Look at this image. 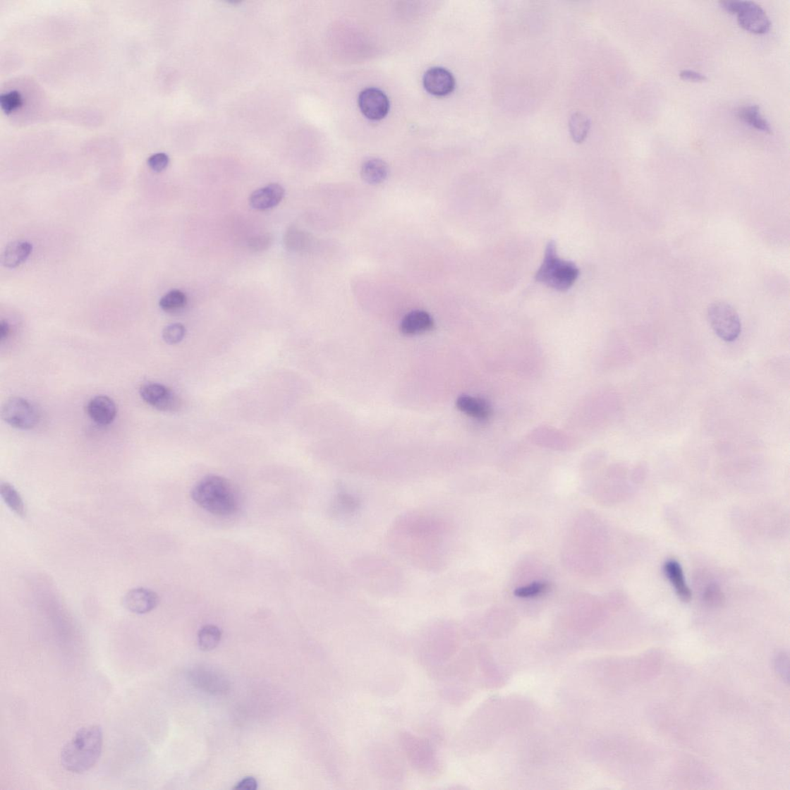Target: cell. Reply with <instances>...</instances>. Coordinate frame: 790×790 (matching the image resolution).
I'll use <instances>...</instances> for the list:
<instances>
[{"mask_svg": "<svg viewBox=\"0 0 790 790\" xmlns=\"http://www.w3.org/2000/svg\"><path fill=\"white\" fill-rule=\"evenodd\" d=\"M450 525L446 518L424 511L401 516L392 525L389 541L410 563L427 571L444 565Z\"/></svg>", "mask_w": 790, "mask_h": 790, "instance_id": "cell-1", "label": "cell"}, {"mask_svg": "<svg viewBox=\"0 0 790 790\" xmlns=\"http://www.w3.org/2000/svg\"><path fill=\"white\" fill-rule=\"evenodd\" d=\"M103 731L99 726L80 729L66 743L61 753L63 767L73 773H84L93 768L102 753Z\"/></svg>", "mask_w": 790, "mask_h": 790, "instance_id": "cell-2", "label": "cell"}, {"mask_svg": "<svg viewBox=\"0 0 790 790\" xmlns=\"http://www.w3.org/2000/svg\"><path fill=\"white\" fill-rule=\"evenodd\" d=\"M192 498L205 511L216 516H231L238 509V498L232 483L220 475L203 477L194 485Z\"/></svg>", "mask_w": 790, "mask_h": 790, "instance_id": "cell-3", "label": "cell"}, {"mask_svg": "<svg viewBox=\"0 0 790 790\" xmlns=\"http://www.w3.org/2000/svg\"><path fill=\"white\" fill-rule=\"evenodd\" d=\"M399 745L411 767L420 774L427 778L440 776L442 762L430 740L410 731H402L399 735Z\"/></svg>", "mask_w": 790, "mask_h": 790, "instance_id": "cell-4", "label": "cell"}, {"mask_svg": "<svg viewBox=\"0 0 790 790\" xmlns=\"http://www.w3.org/2000/svg\"><path fill=\"white\" fill-rule=\"evenodd\" d=\"M448 626H437L425 636L419 645V657L423 664L436 672L448 664L458 648V640Z\"/></svg>", "mask_w": 790, "mask_h": 790, "instance_id": "cell-5", "label": "cell"}, {"mask_svg": "<svg viewBox=\"0 0 790 790\" xmlns=\"http://www.w3.org/2000/svg\"><path fill=\"white\" fill-rule=\"evenodd\" d=\"M579 269L573 262L559 258L554 241L547 246L545 260L536 274V281L558 291H566L577 281Z\"/></svg>", "mask_w": 790, "mask_h": 790, "instance_id": "cell-6", "label": "cell"}, {"mask_svg": "<svg viewBox=\"0 0 790 790\" xmlns=\"http://www.w3.org/2000/svg\"><path fill=\"white\" fill-rule=\"evenodd\" d=\"M724 10L732 14H737L739 26L754 35H764L771 28V21L762 8L753 1H721Z\"/></svg>", "mask_w": 790, "mask_h": 790, "instance_id": "cell-7", "label": "cell"}, {"mask_svg": "<svg viewBox=\"0 0 790 790\" xmlns=\"http://www.w3.org/2000/svg\"><path fill=\"white\" fill-rule=\"evenodd\" d=\"M707 315L712 330L724 341H736L742 332L737 311L727 302L712 303L707 308Z\"/></svg>", "mask_w": 790, "mask_h": 790, "instance_id": "cell-8", "label": "cell"}, {"mask_svg": "<svg viewBox=\"0 0 790 790\" xmlns=\"http://www.w3.org/2000/svg\"><path fill=\"white\" fill-rule=\"evenodd\" d=\"M2 418L6 423L16 430H30L38 424L40 414L36 406L30 401L14 397L5 402L2 408Z\"/></svg>", "mask_w": 790, "mask_h": 790, "instance_id": "cell-9", "label": "cell"}, {"mask_svg": "<svg viewBox=\"0 0 790 790\" xmlns=\"http://www.w3.org/2000/svg\"><path fill=\"white\" fill-rule=\"evenodd\" d=\"M139 393L147 404L155 409L173 413L180 408V400L177 395L166 385L147 383L140 388Z\"/></svg>", "mask_w": 790, "mask_h": 790, "instance_id": "cell-10", "label": "cell"}, {"mask_svg": "<svg viewBox=\"0 0 790 790\" xmlns=\"http://www.w3.org/2000/svg\"><path fill=\"white\" fill-rule=\"evenodd\" d=\"M360 110L372 121L383 119L390 109V102L382 90L367 87L361 90L358 99Z\"/></svg>", "mask_w": 790, "mask_h": 790, "instance_id": "cell-11", "label": "cell"}, {"mask_svg": "<svg viewBox=\"0 0 790 790\" xmlns=\"http://www.w3.org/2000/svg\"><path fill=\"white\" fill-rule=\"evenodd\" d=\"M423 85L427 92L432 95L446 96L454 92L456 79L449 70L433 67L425 73Z\"/></svg>", "mask_w": 790, "mask_h": 790, "instance_id": "cell-12", "label": "cell"}, {"mask_svg": "<svg viewBox=\"0 0 790 790\" xmlns=\"http://www.w3.org/2000/svg\"><path fill=\"white\" fill-rule=\"evenodd\" d=\"M159 598L152 590L139 588L129 590L123 597V604L131 613L145 614L158 606Z\"/></svg>", "mask_w": 790, "mask_h": 790, "instance_id": "cell-13", "label": "cell"}, {"mask_svg": "<svg viewBox=\"0 0 790 790\" xmlns=\"http://www.w3.org/2000/svg\"><path fill=\"white\" fill-rule=\"evenodd\" d=\"M192 680L196 686L212 694L225 693L229 689V683L224 674L212 669H195L191 673Z\"/></svg>", "mask_w": 790, "mask_h": 790, "instance_id": "cell-14", "label": "cell"}, {"mask_svg": "<svg viewBox=\"0 0 790 790\" xmlns=\"http://www.w3.org/2000/svg\"><path fill=\"white\" fill-rule=\"evenodd\" d=\"M118 413L114 401L105 395H98L90 399L87 406V413L93 422L100 425H109L114 422Z\"/></svg>", "mask_w": 790, "mask_h": 790, "instance_id": "cell-15", "label": "cell"}, {"mask_svg": "<svg viewBox=\"0 0 790 790\" xmlns=\"http://www.w3.org/2000/svg\"><path fill=\"white\" fill-rule=\"evenodd\" d=\"M284 188L279 184H269L257 189L250 196V207L256 210L265 211L276 207L283 200Z\"/></svg>", "mask_w": 790, "mask_h": 790, "instance_id": "cell-16", "label": "cell"}, {"mask_svg": "<svg viewBox=\"0 0 790 790\" xmlns=\"http://www.w3.org/2000/svg\"><path fill=\"white\" fill-rule=\"evenodd\" d=\"M434 327V320L426 311L416 310L408 312L401 320L400 331L403 334L414 336L429 332Z\"/></svg>", "mask_w": 790, "mask_h": 790, "instance_id": "cell-17", "label": "cell"}, {"mask_svg": "<svg viewBox=\"0 0 790 790\" xmlns=\"http://www.w3.org/2000/svg\"><path fill=\"white\" fill-rule=\"evenodd\" d=\"M375 765L383 777L389 779L399 778L402 776V765L394 752L388 748H380L374 752Z\"/></svg>", "mask_w": 790, "mask_h": 790, "instance_id": "cell-18", "label": "cell"}, {"mask_svg": "<svg viewBox=\"0 0 790 790\" xmlns=\"http://www.w3.org/2000/svg\"><path fill=\"white\" fill-rule=\"evenodd\" d=\"M664 571L666 577L668 578L682 602H690L691 592L687 585L685 575L680 564L676 561H669L665 563Z\"/></svg>", "mask_w": 790, "mask_h": 790, "instance_id": "cell-19", "label": "cell"}, {"mask_svg": "<svg viewBox=\"0 0 790 790\" xmlns=\"http://www.w3.org/2000/svg\"><path fill=\"white\" fill-rule=\"evenodd\" d=\"M32 249L28 242L15 241L7 245L2 254V265L11 269L19 267L28 259Z\"/></svg>", "mask_w": 790, "mask_h": 790, "instance_id": "cell-20", "label": "cell"}, {"mask_svg": "<svg viewBox=\"0 0 790 790\" xmlns=\"http://www.w3.org/2000/svg\"><path fill=\"white\" fill-rule=\"evenodd\" d=\"M388 164L380 159L372 158L362 164L360 175L362 178L370 185H378L384 182L389 176Z\"/></svg>", "mask_w": 790, "mask_h": 790, "instance_id": "cell-21", "label": "cell"}, {"mask_svg": "<svg viewBox=\"0 0 790 790\" xmlns=\"http://www.w3.org/2000/svg\"><path fill=\"white\" fill-rule=\"evenodd\" d=\"M458 410L466 415L477 419H485L490 415V407L485 401L468 395L460 396L456 401Z\"/></svg>", "mask_w": 790, "mask_h": 790, "instance_id": "cell-22", "label": "cell"}, {"mask_svg": "<svg viewBox=\"0 0 790 790\" xmlns=\"http://www.w3.org/2000/svg\"><path fill=\"white\" fill-rule=\"evenodd\" d=\"M360 505V499L355 494L340 492L335 496L331 510L334 516H350L357 511Z\"/></svg>", "mask_w": 790, "mask_h": 790, "instance_id": "cell-23", "label": "cell"}, {"mask_svg": "<svg viewBox=\"0 0 790 790\" xmlns=\"http://www.w3.org/2000/svg\"><path fill=\"white\" fill-rule=\"evenodd\" d=\"M737 115L739 119L755 129L763 131L765 133H772L770 123L762 116L758 105L743 106L739 109Z\"/></svg>", "mask_w": 790, "mask_h": 790, "instance_id": "cell-24", "label": "cell"}, {"mask_svg": "<svg viewBox=\"0 0 790 790\" xmlns=\"http://www.w3.org/2000/svg\"><path fill=\"white\" fill-rule=\"evenodd\" d=\"M0 494H1L6 504L16 515L20 517H24L26 515V509H25L23 500L20 494L14 488L13 485L9 482H2L0 485Z\"/></svg>", "mask_w": 790, "mask_h": 790, "instance_id": "cell-25", "label": "cell"}, {"mask_svg": "<svg viewBox=\"0 0 790 790\" xmlns=\"http://www.w3.org/2000/svg\"><path fill=\"white\" fill-rule=\"evenodd\" d=\"M569 127L573 141L581 143L585 140L588 135L590 128V120L585 114L575 111L571 115Z\"/></svg>", "mask_w": 790, "mask_h": 790, "instance_id": "cell-26", "label": "cell"}, {"mask_svg": "<svg viewBox=\"0 0 790 790\" xmlns=\"http://www.w3.org/2000/svg\"><path fill=\"white\" fill-rule=\"evenodd\" d=\"M221 638V632L215 625H205L199 632V646L202 651L209 652L215 649Z\"/></svg>", "mask_w": 790, "mask_h": 790, "instance_id": "cell-27", "label": "cell"}, {"mask_svg": "<svg viewBox=\"0 0 790 790\" xmlns=\"http://www.w3.org/2000/svg\"><path fill=\"white\" fill-rule=\"evenodd\" d=\"M187 304V298L182 291H171L162 296L159 301V306L162 310L167 312H176L183 310Z\"/></svg>", "mask_w": 790, "mask_h": 790, "instance_id": "cell-28", "label": "cell"}, {"mask_svg": "<svg viewBox=\"0 0 790 790\" xmlns=\"http://www.w3.org/2000/svg\"><path fill=\"white\" fill-rule=\"evenodd\" d=\"M186 329L182 324H171L164 328L162 339L169 345L178 344L185 339Z\"/></svg>", "mask_w": 790, "mask_h": 790, "instance_id": "cell-29", "label": "cell"}, {"mask_svg": "<svg viewBox=\"0 0 790 790\" xmlns=\"http://www.w3.org/2000/svg\"><path fill=\"white\" fill-rule=\"evenodd\" d=\"M308 243V236L305 233L296 229H291L286 232L285 244L288 249L300 250L305 248Z\"/></svg>", "mask_w": 790, "mask_h": 790, "instance_id": "cell-30", "label": "cell"}, {"mask_svg": "<svg viewBox=\"0 0 790 790\" xmlns=\"http://www.w3.org/2000/svg\"><path fill=\"white\" fill-rule=\"evenodd\" d=\"M0 104L6 114H10L20 108L23 104V98L18 92L13 90L0 97Z\"/></svg>", "mask_w": 790, "mask_h": 790, "instance_id": "cell-31", "label": "cell"}, {"mask_svg": "<svg viewBox=\"0 0 790 790\" xmlns=\"http://www.w3.org/2000/svg\"><path fill=\"white\" fill-rule=\"evenodd\" d=\"M272 243H273V236L267 233L251 238L249 245L254 251H262L269 248Z\"/></svg>", "mask_w": 790, "mask_h": 790, "instance_id": "cell-32", "label": "cell"}, {"mask_svg": "<svg viewBox=\"0 0 790 790\" xmlns=\"http://www.w3.org/2000/svg\"><path fill=\"white\" fill-rule=\"evenodd\" d=\"M169 158L166 154L157 153L147 159L148 166L155 172H161L169 166Z\"/></svg>", "mask_w": 790, "mask_h": 790, "instance_id": "cell-33", "label": "cell"}, {"mask_svg": "<svg viewBox=\"0 0 790 790\" xmlns=\"http://www.w3.org/2000/svg\"><path fill=\"white\" fill-rule=\"evenodd\" d=\"M547 589V585L545 583H534L528 587L518 589L515 592V594L518 597H533L540 595V592L546 590Z\"/></svg>", "mask_w": 790, "mask_h": 790, "instance_id": "cell-34", "label": "cell"}, {"mask_svg": "<svg viewBox=\"0 0 790 790\" xmlns=\"http://www.w3.org/2000/svg\"><path fill=\"white\" fill-rule=\"evenodd\" d=\"M776 669L782 679L789 680V657L784 653H780L776 658Z\"/></svg>", "mask_w": 790, "mask_h": 790, "instance_id": "cell-35", "label": "cell"}, {"mask_svg": "<svg viewBox=\"0 0 790 790\" xmlns=\"http://www.w3.org/2000/svg\"><path fill=\"white\" fill-rule=\"evenodd\" d=\"M679 76L682 80L693 82H703L707 80V77L704 75V74L691 70L681 71L679 73Z\"/></svg>", "mask_w": 790, "mask_h": 790, "instance_id": "cell-36", "label": "cell"}, {"mask_svg": "<svg viewBox=\"0 0 790 790\" xmlns=\"http://www.w3.org/2000/svg\"><path fill=\"white\" fill-rule=\"evenodd\" d=\"M235 789L240 790H255L257 789V781L253 777H245L238 783L234 787Z\"/></svg>", "mask_w": 790, "mask_h": 790, "instance_id": "cell-37", "label": "cell"}, {"mask_svg": "<svg viewBox=\"0 0 790 790\" xmlns=\"http://www.w3.org/2000/svg\"><path fill=\"white\" fill-rule=\"evenodd\" d=\"M11 332L10 324L6 321L2 320L1 324H0V339H1V341L6 340L11 335Z\"/></svg>", "mask_w": 790, "mask_h": 790, "instance_id": "cell-38", "label": "cell"}, {"mask_svg": "<svg viewBox=\"0 0 790 790\" xmlns=\"http://www.w3.org/2000/svg\"><path fill=\"white\" fill-rule=\"evenodd\" d=\"M720 597H721L720 591L717 588H710V589L707 590V597L709 598V599H707V602H710L712 603H715V602H718L720 600V599H719Z\"/></svg>", "mask_w": 790, "mask_h": 790, "instance_id": "cell-39", "label": "cell"}]
</instances>
